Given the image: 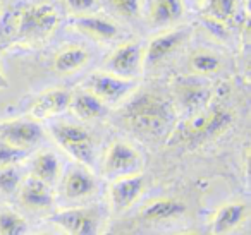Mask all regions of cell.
Masks as SVG:
<instances>
[{
	"mask_svg": "<svg viewBox=\"0 0 251 235\" xmlns=\"http://www.w3.org/2000/svg\"><path fill=\"white\" fill-rule=\"evenodd\" d=\"M4 84H5V81H4V77H2V74H0V88L4 86Z\"/></svg>",
	"mask_w": 251,
	"mask_h": 235,
	"instance_id": "obj_31",
	"label": "cell"
},
{
	"mask_svg": "<svg viewBox=\"0 0 251 235\" xmlns=\"http://www.w3.org/2000/svg\"><path fill=\"white\" fill-rule=\"evenodd\" d=\"M237 0H208V12L215 21L226 23L236 14Z\"/></svg>",
	"mask_w": 251,
	"mask_h": 235,
	"instance_id": "obj_25",
	"label": "cell"
},
{
	"mask_svg": "<svg viewBox=\"0 0 251 235\" xmlns=\"http://www.w3.org/2000/svg\"><path fill=\"white\" fill-rule=\"evenodd\" d=\"M18 199L26 210L35 211V213H43L50 211L55 204V192L53 187L47 186L45 182L28 175L23 179L21 186L18 189Z\"/></svg>",
	"mask_w": 251,
	"mask_h": 235,
	"instance_id": "obj_12",
	"label": "cell"
},
{
	"mask_svg": "<svg viewBox=\"0 0 251 235\" xmlns=\"http://www.w3.org/2000/svg\"><path fill=\"white\" fill-rule=\"evenodd\" d=\"M143 192H145L143 173L110 180V186H108V204H110L112 211L122 213V211L129 210L140 199Z\"/></svg>",
	"mask_w": 251,
	"mask_h": 235,
	"instance_id": "obj_11",
	"label": "cell"
},
{
	"mask_svg": "<svg viewBox=\"0 0 251 235\" xmlns=\"http://www.w3.org/2000/svg\"><path fill=\"white\" fill-rule=\"evenodd\" d=\"M184 31H171L153 38L143 53V66H155L167 55H171L182 42H184Z\"/></svg>",
	"mask_w": 251,
	"mask_h": 235,
	"instance_id": "obj_16",
	"label": "cell"
},
{
	"mask_svg": "<svg viewBox=\"0 0 251 235\" xmlns=\"http://www.w3.org/2000/svg\"><path fill=\"white\" fill-rule=\"evenodd\" d=\"M136 81L124 79L108 72H95L84 83V90L101 101L105 107H115L124 103L136 90Z\"/></svg>",
	"mask_w": 251,
	"mask_h": 235,
	"instance_id": "obj_7",
	"label": "cell"
},
{
	"mask_svg": "<svg viewBox=\"0 0 251 235\" xmlns=\"http://www.w3.org/2000/svg\"><path fill=\"white\" fill-rule=\"evenodd\" d=\"M143 53L145 48L140 43H124L107 59L105 72L124 77V79L136 81V77L140 76L145 67Z\"/></svg>",
	"mask_w": 251,
	"mask_h": 235,
	"instance_id": "obj_10",
	"label": "cell"
},
{
	"mask_svg": "<svg viewBox=\"0 0 251 235\" xmlns=\"http://www.w3.org/2000/svg\"><path fill=\"white\" fill-rule=\"evenodd\" d=\"M57 24L59 14L55 7L40 4L19 12L14 21V33L23 40H43L52 35Z\"/></svg>",
	"mask_w": 251,
	"mask_h": 235,
	"instance_id": "obj_6",
	"label": "cell"
},
{
	"mask_svg": "<svg viewBox=\"0 0 251 235\" xmlns=\"http://www.w3.org/2000/svg\"><path fill=\"white\" fill-rule=\"evenodd\" d=\"M66 5L74 12H86L97 5V0H66Z\"/></svg>",
	"mask_w": 251,
	"mask_h": 235,
	"instance_id": "obj_29",
	"label": "cell"
},
{
	"mask_svg": "<svg viewBox=\"0 0 251 235\" xmlns=\"http://www.w3.org/2000/svg\"><path fill=\"white\" fill-rule=\"evenodd\" d=\"M69 110L79 120H95V118H100L107 114V107L98 98L88 93L86 90L77 91L76 94H71Z\"/></svg>",
	"mask_w": 251,
	"mask_h": 235,
	"instance_id": "obj_19",
	"label": "cell"
},
{
	"mask_svg": "<svg viewBox=\"0 0 251 235\" xmlns=\"http://www.w3.org/2000/svg\"><path fill=\"white\" fill-rule=\"evenodd\" d=\"M172 235H201L198 232H177V234H172Z\"/></svg>",
	"mask_w": 251,
	"mask_h": 235,
	"instance_id": "obj_30",
	"label": "cell"
},
{
	"mask_svg": "<svg viewBox=\"0 0 251 235\" xmlns=\"http://www.w3.org/2000/svg\"><path fill=\"white\" fill-rule=\"evenodd\" d=\"M122 118L138 134L160 138L172 129L176 112L165 98L151 93H141L126 105Z\"/></svg>",
	"mask_w": 251,
	"mask_h": 235,
	"instance_id": "obj_1",
	"label": "cell"
},
{
	"mask_svg": "<svg viewBox=\"0 0 251 235\" xmlns=\"http://www.w3.org/2000/svg\"><path fill=\"white\" fill-rule=\"evenodd\" d=\"M232 124V112L226 107H206L189 115L182 124V134L189 141H206L220 136Z\"/></svg>",
	"mask_w": 251,
	"mask_h": 235,
	"instance_id": "obj_4",
	"label": "cell"
},
{
	"mask_svg": "<svg viewBox=\"0 0 251 235\" xmlns=\"http://www.w3.org/2000/svg\"><path fill=\"white\" fill-rule=\"evenodd\" d=\"M184 12L181 0H155L150 11V19L153 24L164 26L176 23Z\"/></svg>",
	"mask_w": 251,
	"mask_h": 235,
	"instance_id": "obj_23",
	"label": "cell"
},
{
	"mask_svg": "<svg viewBox=\"0 0 251 235\" xmlns=\"http://www.w3.org/2000/svg\"><path fill=\"white\" fill-rule=\"evenodd\" d=\"M29 225L23 214L9 208H0V235H28Z\"/></svg>",
	"mask_w": 251,
	"mask_h": 235,
	"instance_id": "obj_24",
	"label": "cell"
},
{
	"mask_svg": "<svg viewBox=\"0 0 251 235\" xmlns=\"http://www.w3.org/2000/svg\"><path fill=\"white\" fill-rule=\"evenodd\" d=\"M50 221L64 235H101L105 218L97 206H73L57 210Z\"/></svg>",
	"mask_w": 251,
	"mask_h": 235,
	"instance_id": "obj_3",
	"label": "cell"
},
{
	"mask_svg": "<svg viewBox=\"0 0 251 235\" xmlns=\"http://www.w3.org/2000/svg\"><path fill=\"white\" fill-rule=\"evenodd\" d=\"M23 182V175L18 166H7L0 168V192L16 194Z\"/></svg>",
	"mask_w": 251,
	"mask_h": 235,
	"instance_id": "obj_26",
	"label": "cell"
},
{
	"mask_svg": "<svg viewBox=\"0 0 251 235\" xmlns=\"http://www.w3.org/2000/svg\"><path fill=\"white\" fill-rule=\"evenodd\" d=\"M29 175L45 182L47 186L53 187L60 180V175H62V163L57 158L55 153L42 151L31 160Z\"/></svg>",
	"mask_w": 251,
	"mask_h": 235,
	"instance_id": "obj_18",
	"label": "cell"
},
{
	"mask_svg": "<svg viewBox=\"0 0 251 235\" xmlns=\"http://www.w3.org/2000/svg\"><path fill=\"white\" fill-rule=\"evenodd\" d=\"M29 156L28 151H23L7 142L0 141V168H7V166H18L21 162H25Z\"/></svg>",
	"mask_w": 251,
	"mask_h": 235,
	"instance_id": "obj_27",
	"label": "cell"
},
{
	"mask_svg": "<svg viewBox=\"0 0 251 235\" xmlns=\"http://www.w3.org/2000/svg\"><path fill=\"white\" fill-rule=\"evenodd\" d=\"M101 175L108 180L138 175L143 170V155L126 141H114L101 156Z\"/></svg>",
	"mask_w": 251,
	"mask_h": 235,
	"instance_id": "obj_5",
	"label": "cell"
},
{
	"mask_svg": "<svg viewBox=\"0 0 251 235\" xmlns=\"http://www.w3.org/2000/svg\"><path fill=\"white\" fill-rule=\"evenodd\" d=\"M71 93L67 90H50L42 93L29 108L33 120H49L69 110Z\"/></svg>",
	"mask_w": 251,
	"mask_h": 235,
	"instance_id": "obj_15",
	"label": "cell"
},
{
	"mask_svg": "<svg viewBox=\"0 0 251 235\" xmlns=\"http://www.w3.org/2000/svg\"><path fill=\"white\" fill-rule=\"evenodd\" d=\"M188 66L195 76H213L222 70L224 64L217 53L208 52V50H198L189 57Z\"/></svg>",
	"mask_w": 251,
	"mask_h": 235,
	"instance_id": "obj_22",
	"label": "cell"
},
{
	"mask_svg": "<svg viewBox=\"0 0 251 235\" xmlns=\"http://www.w3.org/2000/svg\"><path fill=\"white\" fill-rule=\"evenodd\" d=\"M174 93L177 103L189 115H193L208 107L210 98H212V88L196 79H179L174 86Z\"/></svg>",
	"mask_w": 251,
	"mask_h": 235,
	"instance_id": "obj_13",
	"label": "cell"
},
{
	"mask_svg": "<svg viewBox=\"0 0 251 235\" xmlns=\"http://www.w3.org/2000/svg\"><path fill=\"white\" fill-rule=\"evenodd\" d=\"M248 218V206L244 203H227L222 204L210 218V234L212 235H229L237 230Z\"/></svg>",
	"mask_w": 251,
	"mask_h": 235,
	"instance_id": "obj_14",
	"label": "cell"
},
{
	"mask_svg": "<svg viewBox=\"0 0 251 235\" xmlns=\"http://www.w3.org/2000/svg\"><path fill=\"white\" fill-rule=\"evenodd\" d=\"M45 131L36 120H7L0 124V141L31 153L43 141Z\"/></svg>",
	"mask_w": 251,
	"mask_h": 235,
	"instance_id": "obj_9",
	"label": "cell"
},
{
	"mask_svg": "<svg viewBox=\"0 0 251 235\" xmlns=\"http://www.w3.org/2000/svg\"><path fill=\"white\" fill-rule=\"evenodd\" d=\"M73 26L83 35L90 36L93 40H100V42H108L117 36L119 29L114 23L107 21L103 18H93V16H81V18L74 19Z\"/></svg>",
	"mask_w": 251,
	"mask_h": 235,
	"instance_id": "obj_20",
	"label": "cell"
},
{
	"mask_svg": "<svg viewBox=\"0 0 251 235\" xmlns=\"http://www.w3.org/2000/svg\"><path fill=\"white\" fill-rule=\"evenodd\" d=\"M36 235H53V234H50V232H42V234H36Z\"/></svg>",
	"mask_w": 251,
	"mask_h": 235,
	"instance_id": "obj_32",
	"label": "cell"
},
{
	"mask_svg": "<svg viewBox=\"0 0 251 235\" xmlns=\"http://www.w3.org/2000/svg\"><path fill=\"white\" fill-rule=\"evenodd\" d=\"M60 192L67 201L73 203H81L88 201L98 192V184L91 170L86 166L74 165L67 168L60 175Z\"/></svg>",
	"mask_w": 251,
	"mask_h": 235,
	"instance_id": "obj_8",
	"label": "cell"
},
{
	"mask_svg": "<svg viewBox=\"0 0 251 235\" xmlns=\"http://www.w3.org/2000/svg\"><path fill=\"white\" fill-rule=\"evenodd\" d=\"M110 4L124 18H136L140 14V0H110Z\"/></svg>",
	"mask_w": 251,
	"mask_h": 235,
	"instance_id": "obj_28",
	"label": "cell"
},
{
	"mask_svg": "<svg viewBox=\"0 0 251 235\" xmlns=\"http://www.w3.org/2000/svg\"><path fill=\"white\" fill-rule=\"evenodd\" d=\"M90 60V53L83 47H67L53 59V67L59 74H73L81 70Z\"/></svg>",
	"mask_w": 251,
	"mask_h": 235,
	"instance_id": "obj_21",
	"label": "cell"
},
{
	"mask_svg": "<svg viewBox=\"0 0 251 235\" xmlns=\"http://www.w3.org/2000/svg\"><path fill=\"white\" fill-rule=\"evenodd\" d=\"M186 211V206L181 201L174 199V197H158V199H151L141 208L140 218L145 221H165L172 220L176 216H181Z\"/></svg>",
	"mask_w": 251,
	"mask_h": 235,
	"instance_id": "obj_17",
	"label": "cell"
},
{
	"mask_svg": "<svg viewBox=\"0 0 251 235\" xmlns=\"http://www.w3.org/2000/svg\"><path fill=\"white\" fill-rule=\"evenodd\" d=\"M50 134L53 141L81 166H86L91 170L97 162V149H95V141L91 134L84 127L76 124H67V122H59V124L50 125Z\"/></svg>",
	"mask_w": 251,
	"mask_h": 235,
	"instance_id": "obj_2",
	"label": "cell"
}]
</instances>
